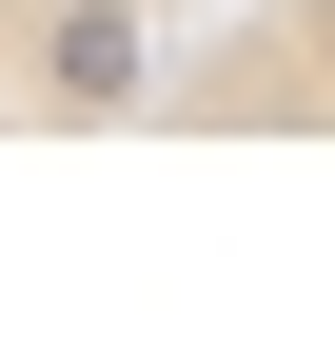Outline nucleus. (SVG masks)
<instances>
[{
  "label": "nucleus",
  "instance_id": "2",
  "mask_svg": "<svg viewBox=\"0 0 335 355\" xmlns=\"http://www.w3.org/2000/svg\"><path fill=\"white\" fill-rule=\"evenodd\" d=\"M296 79H316V99H335V0H316V20H296Z\"/></svg>",
  "mask_w": 335,
  "mask_h": 355
},
{
  "label": "nucleus",
  "instance_id": "1",
  "mask_svg": "<svg viewBox=\"0 0 335 355\" xmlns=\"http://www.w3.org/2000/svg\"><path fill=\"white\" fill-rule=\"evenodd\" d=\"M39 99L60 119H138L158 99V0H39Z\"/></svg>",
  "mask_w": 335,
  "mask_h": 355
}]
</instances>
